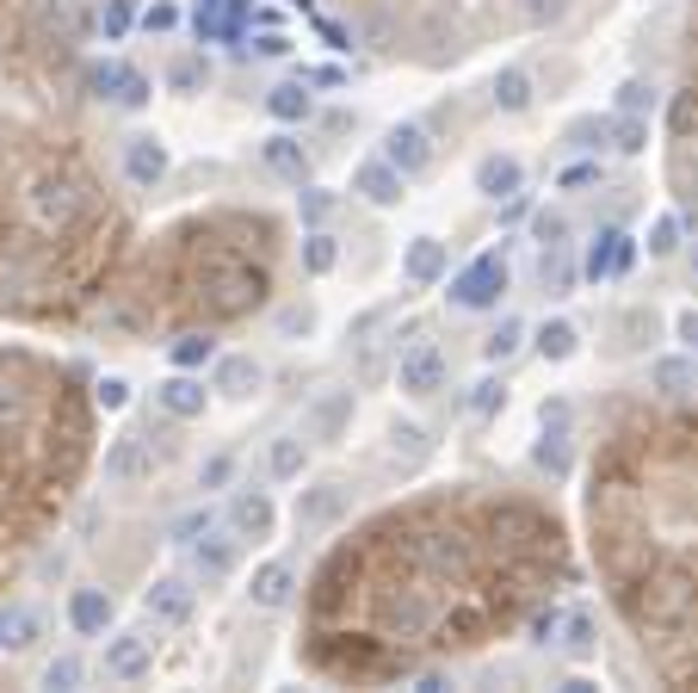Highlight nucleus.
<instances>
[{"label":"nucleus","mask_w":698,"mask_h":693,"mask_svg":"<svg viewBox=\"0 0 698 693\" xmlns=\"http://www.w3.org/2000/svg\"><path fill=\"white\" fill-rule=\"evenodd\" d=\"M25 211H32L44 230H75V217L87 211V192H80V180H68V173H44V180H32V192H25Z\"/></svg>","instance_id":"obj_1"},{"label":"nucleus","mask_w":698,"mask_h":693,"mask_svg":"<svg viewBox=\"0 0 698 693\" xmlns=\"http://www.w3.org/2000/svg\"><path fill=\"white\" fill-rule=\"evenodd\" d=\"M501 291H507V254H476L458 279H451V303L458 310H495L501 303Z\"/></svg>","instance_id":"obj_2"},{"label":"nucleus","mask_w":698,"mask_h":693,"mask_svg":"<svg viewBox=\"0 0 698 693\" xmlns=\"http://www.w3.org/2000/svg\"><path fill=\"white\" fill-rule=\"evenodd\" d=\"M445 372H451L445 353H439L433 341H415L402 360H396V391L402 396H439L445 391Z\"/></svg>","instance_id":"obj_3"},{"label":"nucleus","mask_w":698,"mask_h":693,"mask_svg":"<svg viewBox=\"0 0 698 693\" xmlns=\"http://www.w3.org/2000/svg\"><path fill=\"white\" fill-rule=\"evenodd\" d=\"M636 267V242L624 236V230H600V236L588 242V254H581V279H624V273Z\"/></svg>","instance_id":"obj_4"},{"label":"nucleus","mask_w":698,"mask_h":693,"mask_svg":"<svg viewBox=\"0 0 698 693\" xmlns=\"http://www.w3.org/2000/svg\"><path fill=\"white\" fill-rule=\"evenodd\" d=\"M192 600H198L192 576H155V583L142 588V614L155 619V626H186V619H192Z\"/></svg>","instance_id":"obj_5"},{"label":"nucleus","mask_w":698,"mask_h":693,"mask_svg":"<svg viewBox=\"0 0 698 693\" xmlns=\"http://www.w3.org/2000/svg\"><path fill=\"white\" fill-rule=\"evenodd\" d=\"M155 662V638L149 631H111L106 638V675L111 681H142Z\"/></svg>","instance_id":"obj_6"},{"label":"nucleus","mask_w":698,"mask_h":693,"mask_svg":"<svg viewBox=\"0 0 698 693\" xmlns=\"http://www.w3.org/2000/svg\"><path fill=\"white\" fill-rule=\"evenodd\" d=\"M155 477V446L142 434H118L106 446V483H149Z\"/></svg>","instance_id":"obj_7"},{"label":"nucleus","mask_w":698,"mask_h":693,"mask_svg":"<svg viewBox=\"0 0 698 693\" xmlns=\"http://www.w3.org/2000/svg\"><path fill=\"white\" fill-rule=\"evenodd\" d=\"M341 514H346V489H341V483H315V489H303V495H297V508H291L297 533H327V526H334Z\"/></svg>","instance_id":"obj_8"},{"label":"nucleus","mask_w":698,"mask_h":693,"mask_svg":"<svg viewBox=\"0 0 698 693\" xmlns=\"http://www.w3.org/2000/svg\"><path fill=\"white\" fill-rule=\"evenodd\" d=\"M248 600L260 607V614H284L297 600V569L284 564V557H272V564L254 569V583H248Z\"/></svg>","instance_id":"obj_9"},{"label":"nucleus","mask_w":698,"mask_h":693,"mask_svg":"<svg viewBox=\"0 0 698 693\" xmlns=\"http://www.w3.org/2000/svg\"><path fill=\"white\" fill-rule=\"evenodd\" d=\"M353 192L365 199V205H377V211L402 205V168H389L384 156L358 161V168H353Z\"/></svg>","instance_id":"obj_10"},{"label":"nucleus","mask_w":698,"mask_h":693,"mask_svg":"<svg viewBox=\"0 0 698 693\" xmlns=\"http://www.w3.org/2000/svg\"><path fill=\"white\" fill-rule=\"evenodd\" d=\"M384 161H389V168H402V180H408V173H427V168H433V142H427V130H420V125H389Z\"/></svg>","instance_id":"obj_11"},{"label":"nucleus","mask_w":698,"mask_h":693,"mask_svg":"<svg viewBox=\"0 0 698 693\" xmlns=\"http://www.w3.org/2000/svg\"><path fill=\"white\" fill-rule=\"evenodd\" d=\"M204 396H211V391H204V379H192V372H173L168 384H155V403L173 415V422H198Z\"/></svg>","instance_id":"obj_12"},{"label":"nucleus","mask_w":698,"mask_h":693,"mask_svg":"<svg viewBox=\"0 0 698 693\" xmlns=\"http://www.w3.org/2000/svg\"><path fill=\"white\" fill-rule=\"evenodd\" d=\"M260 161L279 173V180H291V186H303V180H310V156H303V142H297L291 130H272V137L260 142Z\"/></svg>","instance_id":"obj_13"},{"label":"nucleus","mask_w":698,"mask_h":693,"mask_svg":"<svg viewBox=\"0 0 698 693\" xmlns=\"http://www.w3.org/2000/svg\"><path fill=\"white\" fill-rule=\"evenodd\" d=\"M445 267H451V254H445V242H439V236H415V242H408V260H402L408 285L427 291V285L445 279Z\"/></svg>","instance_id":"obj_14"},{"label":"nucleus","mask_w":698,"mask_h":693,"mask_svg":"<svg viewBox=\"0 0 698 693\" xmlns=\"http://www.w3.org/2000/svg\"><path fill=\"white\" fill-rule=\"evenodd\" d=\"M68 626H75L80 638H106L111 631V595L106 588H75V600H68Z\"/></svg>","instance_id":"obj_15"},{"label":"nucleus","mask_w":698,"mask_h":693,"mask_svg":"<svg viewBox=\"0 0 698 693\" xmlns=\"http://www.w3.org/2000/svg\"><path fill=\"white\" fill-rule=\"evenodd\" d=\"M519 186H526V168H519L513 156H482L476 161V192L482 199H495L501 205V199H513Z\"/></svg>","instance_id":"obj_16"},{"label":"nucleus","mask_w":698,"mask_h":693,"mask_svg":"<svg viewBox=\"0 0 698 693\" xmlns=\"http://www.w3.org/2000/svg\"><path fill=\"white\" fill-rule=\"evenodd\" d=\"M125 173L137 186H161V173H168V149L161 137H130L125 142Z\"/></svg>","instance_id":"obj_17"},{"label":"nucleus","mask_w":698,"mask_h":693,"mask_svg":"<svg viewBox=\"0 0 698 693\" xmlns=\"http://www.w3.org/2000/svg\"><path fill=\"white\" fill-rule=\"evenodd\" d=\"M229 526L241 539H266L272 533V502H266V489H241L229 502Z\"/></svg>","instance_id":"obj_18"},{"label":"nucleus","mask_w":698,"mask_h":693,"mask_svg":"<svg viewBox=\"0 0 698 693\" xmlns=\"http://www.w3.org/2000/svg\"><path fill=\"white\" fill-rule=\"evenodd\" d=\"M600 142L605 149H619V156H643L649 149V118H636V111H612L600 125Z\"/></svg>","instance_id":"obj_19"},{"label":"nucleus","mask_w":698,"mask_h":693,"mask_svg":"<svg viewBox=\"0 0 698 693\" xmlns=\"http://www.w3.org/2000/svg\"><path fill=\"white\" fill-rule=\"evenodd\" d=\"M303 458H310L303 434H279V440L266 446V477H272V483H291V477H303Z\"/></svg>","instance_id":"obj_20"},{"label":"nucleus","mask_w":698,"mask_h":693,"mask_svg":"<svg viewBox=\"0 0 698 693\" xmlns=\"http://www.w3.org/2000/svg\"><path fill=\"white\" fill-rule=\"evenodd\" d=\"M211 391H223V396H248V391H260V365H254L248 353H223V360H217V379H211Z\"/></svg>","instance_id":"obj_21"},{"label":"nucleus","mask_w":698,"mask_h":693,"mask_svg":"<svg viewBox=\"0 0 698 693\" xmlns=\"http://www.w3.org/2000/svg\"><path fill=\"white\" fill-rule=\"evenodd\" d=\"M310 81H279V87H272V94H266V111H272V118H279V125H303V118H310Z\"/></svg>","instance_id":"obj_22"},{"label":"nucleus","mask_w":698,"mask_h":693,"mask_svg":"<svg viewBox=\"0 0 698 693\" xmlns=\"http://www.w3.org/2000/svg\"><path fill=\"white\" fill-rule=\"evenodd\" d=\"M346 415H353V391H341V396H322V403L310 409V440H334Z\"/></svg>","instance_id":"obj_23"},{"label":"nucleus","mask_w":698,"mask_h":693,"mask_svg":"<svg viewBox=\"0 0 698 693\" xmlns=\"http://www.w3.org/2000/svg\"><path fill=\"white\" fill-rule=\"evenodd\" d=\"M334 267H341V242L327 236V230H310V236H303V273H310V279H327Z\"/></svg>","instance_id":"obj_24"},{"label":"nucleus","mask_w":698,"mask_h":693,"mask_svg":"<svg viewBox=\"0 0 698 693\" xmlns=\"http://www.w3.org/2000/svg\"><path fill=\"white\" fill-rule=\"evenodd\" d=\"M37 644V614L32 607H7L0 614V650H32Z\"/></svg>","instance_id":"obj_25"},{"label":"nucleus","mask_w":698,"mask_h":693,"mask_svg":"<svg viewBox=\"0 0 698 693\" xmlns=\"http://www.w3.org/2000/svg\"><path fill=\"white\" fill-rule=\"evenodd\" d=\"M192 564H198V576H229L235 569V539H211L204 533L198 545H192Z\"/></svg>","instance_id":"obj_26"},{"label":"nucleus","mask_w":698,"mask_h":693,"mask_svg":"<svg viewBox=\"0 0 698 693\" xmlns=\"http://www.w3.org/2000/svg\"><path fill=\"white\" fill-rule=\"evenodd\" d=\"M519 346H526V322H519V316H501V329L488 334V341H482V360L501 365V360H513Z\"/></svg>","instance_id":"obj_27"},{"label":"nucleus","mask_w":698,"mask_h":693,"mask_svg":"<svg viewBox=\"0 0 698 693\" xmlns=\"http://www.w3.org/2000/svg\"><path fill=\"white\" fill-rule=\"evenodd\" d=\"M495 106L501 111H531V75L526 68H501L495 75Z\"/></svg>","instance_id":"obj_28"},{"label":"nucleus","mask_w":698,"mask_h":693,"mask_svg":"<svg viewBox=\"0 0 698 693\" xmlns=\"http://www.w3.org/2000/svg\"><path fill=\"white\" fill-rule=\"evenodd\" d=\"M531 346H538L544 360H569L574 346H581V334H574V322H544V329L531 334Z\"/></svg>","instance_id":"obj_29"},{"label":"nucleus","mask_w":698,"mask_h":693,"mask_svg":"<svg viewBox=\"0 0 698 693\" xmlns=\"http://www.w3.org/2000/svg\"><path fill=\"white\" fill-rule=\"evenodd\" d=\"M211 360H217V341H211V334H180V341H173V365H180V372H204Z\"/></svg>","instance_id":"obj_30"},{"label":"nucleus","mask_w":698,"mask_h":693,"mask_svg":"<svg viewBox=\"0 0 698 693\" xmlns=\"http://www.w3.org/2000/svg\"><path fill=\"white\" fill-rule=\"evenodd\" d=\"M223 13H229V0H192V32H198V44L223 38Z\"/></svg>","instance_id":"obj_31"},{"label":"nucleus","mask_w":698,"mask_h":693,"mask_svg":"<svg viewBox=\"0 0 698 693\" xmlns=\"http://www.w3.org/2000/svg\"><path fill=\"white\" fill-rule=\"evenodd\" d=\"M211 526H217V508H192V514L173 520V545H198Z\"/></svg>","instance_id":"obj_32"},{"label":"nucleus","mask_w":698,"mask_h":693,"mask_svg":"<svg viewBox=\"0 0 698 693\" xmlns=\"http://www.w3.org/2000/svg\"><path fill=\"white\" fill-rule=\"evenodd\" d=\"M649 379L655 391H692V360H655Z\"/></svg>","instance_id":"obj_33"},{"label":"nucleus","mask_w":698,"mask_h":693,"mask_svg":"<svg viewBox=\"0 0 698 693\" xmlns=\"http://www.w3.org/2000/svg\"><path fill=\"white\" fill-rule=\"evenodd\" d=\"M297 211H303V223H310V230H322V223H327V211H334V192L303 186V192H297Z\"/></svg>","instance_id":"obj_34"},{"label":"nucleus","mask_w":698,"mask_h":693,"mask_svg":"<svg viewBox=\"0 0 698 693\" xmlns=\"http://www.w3.org/2000/svg\"><path fill=\"white\" fill-rule=\"evenodd\" d=\"M619 111L649 118V111H655V87H649V81H624V87H619Z\"/></svg>","instance_id":"obj_35"},{"label":"nucleus","mask_w":698,"mask_h":693,"mask_svg":"<svg viewBox=\"0 0 698 693\" xmlns=\"http://www.w3.org/2000/svg\"><path fill=\"white\" fill-rule=\"evenodd\" d=\"M531 236H538L544 248H562V236H569V217H562V211H538V217H531Z\"/></svg>","instance_id":"obj_36"},{"label":"nucleus","mask_w":698,"mask_h":693,"mask_svg":"<svg viewBox=\"0 0 698 693\" xmlns=\"http://www.w3.org/2000/svg\"><path fill=\"white\" fill-rule=\"evenodd\" d=\"M538 465H544V471H569V446H562V434H557V427H544V446H538Z\"/></svg>","instance_id":"obj_37"},{"label":"nucleus","mask_w":698,"mask_h":693,"mask_svg":"<svg viewBox=\"0 0 698 693\" xmlns=\"http://www.w3.org/2000/svg\"><path fill=\"white\" fill-rule=\"evenodd\" d=\"M501 403H507V384H501V379H482L476 391H470V409H476V415H495Z\"/></svg>","instance_id":"obj_38"},{"label":"nucleus","mask_w":698,"mask_h":693,"mask_svg":"<svg viewBox=\"0 0 698 693\" xmlns=\"http://www.w3.org/2000/svg\"><path fill=\"white\" fill-rule=\"evenodd\" d=\"M80 675H87V669H80V657H56L44 669V687H80Z\"/></svg>","instance_id":"obj_39"},{"label":"nucleus","mask_w":698,"mask_h":693,"mask_svg":"<svg viewBox=\"0 0 698 693\" xmlns=\"http://www.w3.org/2000/svg\"><path fill=\"white\" fill-rule=\"evenodd\" d=\"M667 125H674V137H692V130H698V94H680V99H674Z\"/></svg>","instance_id":"obj_40"},{"label":"nucleus","mask_w":698,"mask_h":693,"mask_svg":"<svg viewBox=\"0 0 698 693\" xmlns=\"http://www.w3.org/2000/svg\"><path fill=\"white\" fill-rule=\"evenodd\" d=\"M680 248V217H655L649 223V254H674Z\"/></svg>","instance_id":"obj_41"},{"label":"nucleus","mask_w":698,"mask_h":693,"mask_svg":"<svg viewBox=\"0 0 698 693\" xmlns=\"http://www.w3.org/2000/svg\"><path fill=\"white\" fill-rule=\"evenodd\" d=\"M538 273H544V285H550V291H562V285H569V279H574V267H569V260H562V254H557V248H544Z\"/></svg>","instance_id":"obj_42"},{"label":"nucleus","mask_w":698,"mask_h":693,"mask_svg":"<svg viewBox=\"0 0 698 693\" xmlns=\"http://www.w3.org/2000/svg\"><path fill=\"white\" fill-rule=\"evenodd\" d=\"M235 477V458L217 452V458H204V471H198V489H223Z\"/></svg>","instance_id":"obj_43"},{"label":"nucleus","mask_w":698,"mask_h":693,"mask_svg":"<svg viewBox=\"0 0 698 693\" xmlns=\"http://www.w3.org/2000/svg\"><path fill=\"white\" fill-rule=\"evenodd\" d=\"M125 75H130L125 63H99V68H94V75H87V81H94V94H111V99H118V87H125Z\"/></svg>","instance_id":"obj_44"},{"label":"nucleus","mask_w":698,"mask_h":693,"mask_svg":"<svg viewBox=\"0 0 698 693\" xmlns=\"http://www.w3.org/2000/svg\"><path fill=\"white\" fill-rule=\"evenodd\" d=\"M513 7H519V19H526V25H550V19L562 13V0H513Z\"/></svg>","instance_id":"obj_45"},{"label":"nucleus","mask_w":698,"mask_h":693,"mask_svg":"<svg viewBox=\"0 0 698 693\" xmlns=\"http://www.w3.org/2000/svg\"><path fill=\"white\" fill-rule=\"evenodd\" d=\"M118 106H130V111H137V106H149V75H137V68H130V75H125V87H118Z\"/></svg>","instance_id":"obj_46"},{"label":"nucleus","mask_w":698,"mask_h":693,"mask_svg":"<svg viewBox=\"0 0 698 693\" xmlns=\"http://www.w3.org/2000/svg\"><path fill=\"white\" fill-rule=\"evenodd\" d=\"M94 403H99V409H125V403H130V384L125 379H99Z\"/></svg>","instance_id":"obj_47"},{"label":"nucleus","mask_w":698,"mask_h":693,"mask_svg":"<svg viewBox=\"0 0 698 693\" xmlns=\"http://www.w3.org/2000/svg\"><path fill=\"white\" fill-rule=\"evenodd\" d=\"M180 25V7H168V0H155L149 13H142V32H173Z\"/></svg>","instance_id":"obj_48"},{"label":"nucleus","mask_w":698,"mask_h":693,"mask_svg":"<svg viewBox=\"0 0 698 693\" xmlns=\"http://www.w3.org/2000/svg\"><path fill=\"white\" fill-rule=\"evenodd\" d=\"M99 25H106V38H125V32H130V7H125V0H106Z\"/></svg>","instance_id":"obj_49"},{"label":"nucleus","mask_w":698,"mask_h":693,"mask_svg":"<svg viewBox=\"0 0 698 693\" xmlns=\"http://www.w3.org/2000/svg\"><path fill=\"white\" fill-rule=\"evenodd\" d=\"M569 650H574V657H588V650H593V619L588 614L569 619Z\"/></svg>","instance_id":"obj_50"},{"label":"nucleus","mask_w":698,"mask_h":693,"mask_svg":"<svg viewBox=\"0 0 698 693\" xmlns=\"http://www.w3.org/2000/svg\"><path fill=\"white\" fill-rule=\"evenodd\" d=\"M241 32H248V0H229V13H223V38L235 44Z\"/></svg>","instance_id":"obj_51"},{"label":"nucleus","mask_w":698,"mask_h":693,"mask_svg":"<svg viewBox=\"0 0 698 693\" xmlns=\"http://www.w3.org/2000/svg\"><path fill=\"white\" fill-rule=\"evenodd\" d=\"M427 452V434H420V427H402V434H396V458H420Z\"/></svg>","instance_id":"obj_52"},{"label":"nucleus","mask_w":698,"mask_h":693,"mask_svg":"<svg viewBox=\"0 0 698 693\" xmlns=\"http://www.w3.org/2000/svg\"><path fill=\"white\" fill-rule=\"evenodd\" d=\"M254 56H291V38H279V32L254 38Z\"/></svg>","instance_id":"obj_53"},{"label":"nucleus","mask_w":698,"mask_h":693,"mask_svg":"<svg viewBox=\"0 0 698 693\" xmlns=\"http://www.w3.org/2000/svg\"><path fill=\"white\" fill-rule=\"evenodd\" d=\"M593 180H600V168H588V161H581V168H562L557 186H593Z\"/></svg>","instance_id":"obj_54"},{"label":"nucleus","mask_w":698,"mask_h":693,"mask_svg":"<svg viewBox=\"0 0 698 693\" xmlns=\"http://www.w3.org/2000/svg\"><path fill=\"white\" fill-rule=\"evenodd\" d=\"M315 32H322V44H327V50H353V44H346V32L334 25V19H315Z\"/></svg>","instance_id":"obj_55"},{"label":"nucleus","mask_w":698,"mask_h":693,"mask_svg":"<svg viewBox=\"0 0 698 693\" xmlns=\"http://www.w3.org/2000/svg\"><path fill=\"white\" fill-rule=\"evenodd\" d=\"M303 81H310V87H341V68H303Z\"/></svg>","instance_id":"obj_56"},{"label":"nucleus","mask_w":698,"mask_h":693,"mask_svg":"<svg viewBox=\"0 0 698 693\" xmlns=\"http://www.w3.org/2000/svg\"><path fill=\"white\" fill-rule=\"evenodd\" d=\"M198 81H204V63H180L173 68V87H198Z\"/></svg>","instance_id":"obj_57"},{"label":"nucleus","mask_w":698,"mask_h":693,"mask_svg":"<svg viewBox=\"0 0 698 693\" xmlns=\"http://www.w3.org/2000/svg\"><path fill=\"white\" fill-rule=\"evenodd\" d=\"M680 341L698 346V310H680Z\"/></svg>","instance_id":"obj_58"},{"label":"nucleus","mask_w":698,"mask_h":693,"mask_svg":"<svg viewBox=\"0 0 698 693\" xmlns=\"http://www.w3.org/2000/svg\"><path fill=\"white\" fill-rule=\"evenodd\" d=\"M562 422H569V409H562V403H544V427H557L562 434Z\"/></svg>","instance_id":"obj_59"},{"label":"nucleus","mask_w":698,"mask_h":693,"mask_svg":"<svg viewBox=\"0 0 698 693\" xmlns=\"http://www.w3.org/2000/svg\"><path fill=\"white\" fill-rule=\"evenodd\" d=\"M680 180H686V186H692V192H686V199H698V161H686V168H680Z\"/></svg>","instance_id":"obj_60"},{"label":"nucleus","mask_w":698,"mask_h":693,"mask_svg":"<svg viewBox=\"0 0 698 693\" xmlns=\"http://www.w3.org/2000/svg\"><path fill=\"white\" fill-rule=\"evenodd\" d=\"M692 279H698V242H692Z\"/></svg>","instance_id":"obj_61"},{"label":"nucleus","mask_w":698,"mask_h":693,"mask_svg":"<svg viewBox=\"0 0 698 693\" xmlns=\"http://www.w3.org/2000/svg\"><path fill=\"white\" fill-rule=\"evenodd\" d=\"M692 391H698V365H692Z\"/></svg>","instance_id":"obj_62"}]
</instances>
